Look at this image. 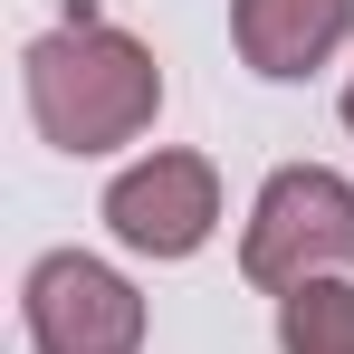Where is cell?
<instances>
[{
  "instance_id": "2",
  "label": "cell",
  "mask_w": 354,
  "mask_h": 354,
  "mask_svg": "<svg viewBox=\"0 0 354 354\" xmlns=\"http://www.w3.org/2000/svg\"><path fill=\"white\" fill-rule=\"evenodd\" d=\"M354 268V182L326 163H288L259 182L249 230H239V278L249 288H306V278H345Z\"/></svg>"
},
{
  "instance_id": "4",
  "label": "cell",
  "mask_w": 354,
  "mask_h": 354,
  "mask_svg": "<svg viewBox=\"0 0 354 354\" xmlns=\"http://www.w3.org/2000/svg\"><path fill=\"white\" fill-rule=\"evenodd\" d=\"M106 230L134 259H192L221 230V173L211 153H144L106 182Z\"/></svg>"
},
{
  "instance_id": "1",
  "label": "cell",
  "mask_w": 354,
  "mask_h": 354,
  "mask_svg": "<svg viewBox=\"0 0 354 354\" xmlns=\"http://www.w3.org/2000/svg\"><path fill=\"white\" fill-rule=\"evenodd\" d=\"M19 86H29L39 144H58V153H115L163 115V58L134 29H106L86 10L67 29H48V39H29Z\"/></svg>"
},
{
  "instance_id": "7",
  "label": "cell",
  "mask_w": 354,
  "mask_h": 354,
  "mask_svg": "<svg viewBox=\"0 0 354 354\" xmlns=\"http://www.w3.org/2000/svg\"><path fill=\"white\" fill-rule=\"evenodd\" d=\"M345 134H354V77H345Z\"/></svg>"
},
{
  "instance_id": "5",
  "label": "cell",
  "mask_w": 354,
  "mask_h": 354,
  "mask_svg": "<svg viewBox=\"0 0 354 354\" xmlns=\"http://www.w3.org/2000/svg\"><path fill=\"white\" fill-rule=\"evenodd\" d=\"M230 39L259 77H316L354 39V0H230Z\"/></svg>"
},
{
  "instance_id": "3",
  "label": "cell",
  "mask_w": 354,
  "mask_h": 354,
  "mask_svg": "<svg viewBox=\"0 0 354 354\" xmlns=\"http://www.w3.org/2000/svg\"><path fill=\"white\" fill-rule=\"evenodd\" d=\"M19 316L39 354H144V297L124 268L86 259V249H48L19 278Z\"/></svg>"
},
{
  "instance_id": "6",
  "label": "cell",
  "mask_w": 354,
  "mask_h": 354,
  "mask_svg": "<svg viewBox=\"0 0 354 354\" xmlns=\"http://www.w3.org/2000/svg\"><path fill=\"white\" fill-rule=\"evenodd\" d=\"M278 354H354V288L306 278L278 297Z\"/></svg>"
}]
</instances>
